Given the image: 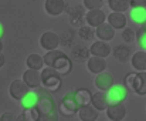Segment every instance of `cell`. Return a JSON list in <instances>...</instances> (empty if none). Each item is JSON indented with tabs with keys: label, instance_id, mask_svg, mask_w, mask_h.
<instances>
[{
	"label": "cell",
	"instance_id": "cell-1",
	"mask_svg": "<svg viewBox=\"0 0 146 121\" xmlns=\"http://www.w3.org/2000/svg\"><path fill=\"white\" fill-rule=\"evenodd\" d=\"M36 107L40 111V116H41L40 120L52 121L58 118V110L55 107L54 98L48 94V91H44L38 96V101H37Z\"/></svg>",
	"mask_w": 146,
	"mask_h": 121
},
{
	"label": "cell",
	"instance_id": "cell-2",
	"mask_svg": "<svg viewBox=\"0 0 146 121\" xmlns=\"http://www.w3.org/2000/svg\"><path fill=\"white\" fill-rule=\"evenodd\" d=\"M41 73V86L48 93H57L61 88V76L50 66H46L40 70Z\"/></svg>",
	"mask_w": 146,
	"mask_h": 121
},
{
	"label": "cell",
	"instance_id": "cell-3",
	"mask_svg": "<svg viewBox=\"0 0 146 121\" xmlns=\"http://www.w3.org/2000/svg\"><path fill=\"white\" fill-rule=\"evenodd\" d=\"M78 108L80 106L77 104L75 101V96H74V91H68L60 101V106H58V113L62 114L64 117H72L74 114L78 113Z\"/></svg>",
	"mask_w": 146,
	"mask_h": 121
},
{
	"label": "cell",
	"instance_id": "cell-4",
	"mask_svg": "<svg viewBox=\"0 0 146 121\" xmlns=\"http://www.w3.org/2000/svg\"><path fill=\"white\" fill-rule=\"evenodd\" d=\"M128 87L125 84H112L106 91V100H108V106L109 104H118V103H123L128 97Z\"/></svg>",
	"mask_w": 146,
	"mask_h": 121
},
{
	"label": "cell",
	"instance_id": "cell-5",
	"mask_svg": "<svg viewBox=\"0 0 146 121\" xmlns=\"http://www.w3.org/2000/svg\"><path fill=\"white\" fill-rule=\"evenodd\" d=\"M51 67H52L60 76H67V74H70L71 70H72V61H71L70 57L65 56V53H61L55 60L52 61Z\"/></svg>",
	"mask_w": 146,
	"mask_h": 121
},
{
	"label": "cell",
	"instance_id": "cell-6",
	"mask_svg": "<svg viewBox=\"0 0 146 121\" xmlns=\"http://www.w3.org/2000/svg\"><path fill=\"white\" fill-rule=\"evenodd\" d=\"M60 46V37L57 33L54 31H46L41 34L40 37V47L44 49V50H54V49H58Z\"/></svg>",
	"mask_w": 146,
	"mask_h": 121
},
{
	"label": "cell",
	"instance_id": "cell-7",
	"mask_svg": "<svg viewBox=\"0 0 146 121\" xmlns=\"http://www.w3.org/2000/svg\"><path fill=\"white\" fill-rule=\"evenodd\" d=\"M30 88H38L41 87V73L40 70L36 68H27L23 73V78H21Z\"/></svg>",
	"mask_w": 146,
	"mask_h": 121
},
{
	"label": "cell",
	"instance_id": "cell-8",
	"mask_svg": "<svg viewBox=\"0 0 146 121\" xmlns=\"http://www.w3.org/2000/svg\"><path fill=\"white\" fill-rule=\"evenodd\" d=\"M29 90H30V87L23 80H14V81H11V84L9 87V94L11 96V98L20 101Z\"/></svg>",
	"mask_w": 146,
	"mask_h": 121
},
{
	"label": "cell",
	"instance_id": "cell-9",
	"mask_svg": "<svg viewBox=\"0 0 146 121\" xmlns=\"http://www.w3.org/2000/svg\"><path fill=\"white\" fill-rule=\"evenodd\" d=\"M105 111H106V117L111 121H121V120H123L125 116H126V107L122 103L109 104Z\"/></svg>",
	"mask_w": 146,
	"mask_h": 121
},
{
	"label": "cell",
	"instance_id": "cell-10",
	"mask_svg": "<svg viewBox=\"0 0 146 121\" xmlns=\"http://www.w3.org/2000/svg\"><path fill=\"white\" fill-rule=\"evenodd\" d=\"M106 20V14L105 11L99 7V9H91L87 11L85 14V21L91 26V27H98L101 23H104Z\"/></svg>",
	"mask_w": 146,
	"mask_h": 121
},
{
	"label": "cell",
	"instance_id": "cell-11",
	"mask_svg": "<svg viewBox=\"0 0 146 121\" xmlns=\"http://www.w3.org/2000/svg\"><path fill=\"white\" fill-rule=\"evenodd\" d=\"M131 90H133L139 96H146V71L133 73V83Z\"/></svg>",
	"mask_w": 146,
	"mask_h": 121
},
{
	"label": "cell",
	"instance_id": "cell-12",
	"mask_svg": "<svg viewBox=\"0 0 146 121\" xmlns=\"http://www.w3.org/2000/svg\"><path fill=\"white\" fill-rule=\"evenodd\" d=\"M94 84H95V87H97L98 90L106 91V90L113 84V76H112L111 73H106V71L104 70V71H101V73L97 74V77H95V80H94Z\"/></svg>",
	"mask_w": 146,
	"mask_h": 121
},
{
	"label": "cell",
	"instance_id": "cell-13",
	"mask_svg": "<svg viewBox=\"0 0 146 121\" xmlns=\"http://www.w3.org/2000/svg\"><path fill=\"white\" fill-rule=\"evenodd\" d=\"M95 36L98 40H104V41H111L115 37V29L109 24V23H101L98 27H95Z\"/></svg>",
	"mask_w": 146,
	"mask_h": 121
},
{
	"label": "cell",
	"instance_id": "cell-14",
	"mask_svg": "<svg viewBox=\"0 0 146 121\" xmlns=\"http://www.w3.org/2000/svg\"><path fill=\"white\" fill-rule=\"evenodd\" d=\"M106 20L115 30H122L123 27H126V23H128V17L122 11H112L106 17Z\"/></svg>",
	"mask_w": 146,
	"mask_h": 121
},
{
	"label": "cell",
	"instance_id": "cell-15",
	"mask_svg": "<svg viewBox=\"0 0 146 121\" xmlns=\"http://www.w3.org/2000/svg\"><path fill=\"white\" fill-rule=\"evenodd\" d=\"M67 4L65 0H46L44 1V9L50 16H60L64 13Z\"/></svg>",
	"mask_w": 146,
	"mask_h": 121
},
{
	"label": "cell",
	"instance_id": "cell-16",
	"mask_svg": "<svg viewBox=\"0 0 146 121\" xmlns=\"http://www.w3.org/2000/svg\"><path fill=\"white\" fill-rule=\"evenodd\" d=\"M90 54L98 56V57H108V56L111 54V46L108 44V41L98 40V41L91 44V47H90Z\"/></svg>",
	"mask_w": 146,
	"mask_h": 121
},
{
	"label": "cell",
	"instance_id": "cell-17",
	"mask_svg": "<svg viewBox=\"0 0 146 121\" xmlns=\"http://www.w3.org/2000/svg\"><path fill=\"white\" fill-rule=\"evenodd\" d=\"M129 19H131L132 23H135V24H138V26H145V23H146V7L145 6L131 7Z\"/></svg>",
	"mask_w": 146,
	"mask_h": 121
},
{
	"label": "cell",
	"instance_id": "cell-18",
	"mask_svg": "<svg viewBox=\"0 0 146 121\" xmlns=\"http://www.w3.org/2000/svg\"><path fill=\"white\" fill-rule=\"evenodd\" d=\"M87 68L88 71L94 73V74H98L101 71H104L106 68V61H105V57H98V56H92L87 60Z\"/></svg>",
	"mask_w": 146,
	"mask_h": 121
},
{
	"label": "cell",
	"instance_id": "cell-19",
	"mask_svg": "<svg viewBox=\"0 0 146 121\" xmlns=\"http://www.w3.org/2000/svg\"><path fill=\"white\" fill-rule=\"evenodd\" d=\"M78 117L81 121H94L98 118V110L92 104H87L78 108Z\"/></svg>",
	"mask_w": 146,
	"mask_h": 121
},
{
	"label": "cell",
	"instance_id": "cell-20",
	"mask_svg": "<svg viewBox=\"0 0 146 121\" xmlns=\"http://www.w3.org/2000/svg\"><path fill=\"white\" fill-rule=\"evenodd\" d=\"M131 64L136 71H146V51L139 50L131 56Z\"/></svg>",
	"mask_w": 146,
	"mask_h": 121
},
{
	"label": "cell",
	"instance_id": "cell-21",
	"mask_svg": "<svg viewBox=\"0 0 146 121\" xmlns=\"http://www.w3.org/2000/svg\"><path fill=\"white\" fill-rule=\"evenodd\" d=\"M74 96H75V101H77V104L80 107L87 106V104H91L92 93L88 88H78V90L74 91Z\"/></svg>",
	"mask_w": 146,
	"mask_h": 121
},
{
	"label": "cell",
	"instance_id": "cell-22",
	"mask_svg": "<svg viewBox=\"0 0 146 121\" xmlns=\"http://www.w3.org/2000/svg\"><path fill=\"white\" fill-rule=\"evenodd\" d=\"M91 104L97 108L98 111H102V110H106L108 107V100H106V94L105 91H98L95 94H92L91 97Z\"/></svg>",
	"mask_w": 146,
	"mask_h": 121
},
{
	"label": "cell",
	"instance_id": "cell-23",
	"mask_svg": "<svg viewBox=\"0 0 146 121\" xmlns=\"http://www.w3.org/2000/svg\"><path fill=\"white\" fill-rule=\"evenodd\" d=\"M37 101H38V94L36 91H31V88H30L26 93V96L20 100V106L23 108H31V107L37 106Z\"/></svg>",
	"mask_w": 146,
	"mask_h": 121
},
{
	"label": "cell",
	"instance_id": "cell-24",
	"mask_svg": "<svg viewBox=\"0 0 146 121\" xmlns=\"http://www.w3.org/2000/svg\"><path fill=\"white\" fill-rule=\"evenodd\" d=\"M113 56L118 61H125L131 57V49L128 46H123V44H118L115 49H113Z\"/></svg>",
	"mask_w": 146,
	"mask_h": 121
},
{
	"label": "cell",
	"instance_id": "cell-25",
	"mask_svg": "<svg viewBox=\"0 0 146 121\" xmlns=\"http://www.w3.org/2000/svg\"><path fill=\"white\" fill-rule=\"evenodd\" d=\"M41 118L40 111L37 110V107H31V108H23V114L19 117V120L24 121H38Z\"/></svg>",
	"mask_w": 146,
	"mask_h": 121
},
{
	"label": "cell",
	"instance_id": "cell-26",
	"mask_svg": "<svg viewBox=\"0 0 146 121\" xmlns=\"http://www.w3.org/2000/svg\"><path fill=\"white\" fill-rule=\"evenodd\" d=\"M26 64H27V67H29V68L41 70V68L44 67V60H43V57H41L40 54H37V53H33V54H30V56L27 57Z\"/></svg>",
	"mask_w": 146,
	"mask_h": 121
},
{
	"label": "cell",
	"instance_id": "cell-27",
	"mask_svg": "<svg viewBox=\"0 0 146 121\" xmlns=\"http://www.w3.org/2000/svg\"><path fill=\"white\" fill-rule=\"evenodd\" d=\"M108 6L112 11H128L129 6V0H108Z\"/></svg>",
	"mask_w": 146,
	"mask_h": 121
},
{
	"label": "cell",
	"instance_id": "cell-28",
	"mask_svg": "<svg viewBox=\"0 0 146 121\" xmlns=\"http://www.w3.org/2000/svg\"><path fill=\"white\" fill-rule=\"evenodd\" d=\"M62 51L61 50H58V49H54V50H48L44 56H43V60H44V66H50L51 67V64H52V61L55 60L60 54H61Z\"/></svg>",
	"mask_w": 146,
	"mask_h": 121
},
{
	"label": "cell",
	"instance_id": "cell-29",
	"mask_svg": "<svg viewBox=\"0 0 146 121\" xmlns=\"http://www.w3.org/2000/svg\"><path fill=\"white\" fill-rule=\"evenodd\" d=\"M136 41L141 50L146 51V27H142L138 33H136Z\"/></svg>",
	"mask_w": 146,
	"mask_h": 121
},
{
	"label": "cell",
	"instance_id": "cell-30",
	"mask_svg": "<svg viewBox=\"0 0 146 121\" xmlns=\"http://www.w3.org/2000/svg\"><path fill=\"white\" fill-rule=\"evenodd\" d=\"M78 34H80V37H81L82 40H90V39L94 36V31H92V29H91L90 24H85V26L80 27Z\"/></svg>",
	"mask_w": 146,
	"mask_h": 121
},
{
	"label": "cell",
	"instance_id": "cell-31",
	"mask_svg": "<svg viewBox=\"0 0 146 121\" xmlns=\"http://www.w3.org/2000/svg\"><path fill=\"white\" fill-rule=\"evenodd\" d=\"M136 37V33L132 30V29H128V27H123V33H122V39L126 41V43H132Z\"/></svg>",
	"mask_w": 146,
	"mask_h": 121
},
{
	"label": "cell",
	"instance_id": "cell-32",
	"mask_svg": "<svg viewBox=\"0 0 146 121\" xmlns=\"http://www.w3.org/2000/svg\"><path fill=\"white\" fill-rule=\"evenodd\" d=\"M102 4H104V0H84V6L88 10H91V9H99V7H102Z\"/></svg>",
	"mask_w": 146,
	"mask_h": 121
},
{
	"label": "cell",
	"instance_id": "cell-33",
	"mask_svg": "<svg viewBox=\"0 0 146 121\" xmlns=\"http://www.w3.org/2000/svg\"><path fill=\"white\" fill-rule=\"evenodd\" d=\"M74 56H75V59H78V60H88L90 50H87V49L81 47V49H78V50H75V51H74Z\"/></svg>",
	"mask_w": 146,
	"mask_h": 121
},
{
	"label": "cell",
	"instance_id": "cell-34",
	"mask_svg": "<svg viewBox=\"0 0 146 121\" xmlns=\"http://www.w3.org/2000/svg\"><path fill=\"white\" fill-rule=\"evenodd\" d=\"M16 120H19L13 113H3L1 116H0V121H16Z\"/></svg>",
	"mask_w": 146,
	"mask_h": 121
},
{
	"label": "cell",
	"instance_id": "cell-35",
	"mask_svg": "<svg viewBox=\"0 0 146 121\" xmlns=\"http://www.w3.org/2000/svg\"><path fill=\"white\" fill-rule=\"evenodd\" d=\"M129 6H131V7L145 6V7H146V0H129Z\"/></svg>",
	"mask_w": 146,
	"mask_h": 121
},
{
	"label": "cell",
	"instance_id": "cell-36",
	"mask_svg": "<svg viewBox=\"0 0 146 121\" xmlns=\"http://www.w3.org/2000/svg\"><path fill=\"white\" fill-rule=\"evenodd\" d=\"M4 63H6V57H4V54L0 51V68L4 66Z\"/></svg>",
	"mask_w": 146,
	"mask_h": 121
},
{
	"label": "cell",
	"instance_id": "cell-37",
	"mask_svg": "<svg viewBox=\"0 0 146 121\" xmlns=\"http://www.w3.org/2000/svg\"><path fill=\"white\" fill-rule=\"evenodd\" d=\"M3 34H4V29H3V24L0 23V40H1V37H3Z\"/></svg>",
	"mask_w": 146,
	"mask_h": 121
},
{
	"label": "cell",
	"instance_id": "cell-38",
	"mask_svg": "<svg viewBox=\"0 0 146 121\" xmlns=\"http://www.w3.org/2000/svg\"><path fill=\"white\" fill-rule=\"evenodd\" d=\"M1 47H3V46H1V41H0V51H1Z\"/></svg>",
	"mask_w": 146,
	"mask_h": 121
}]
</instances>
